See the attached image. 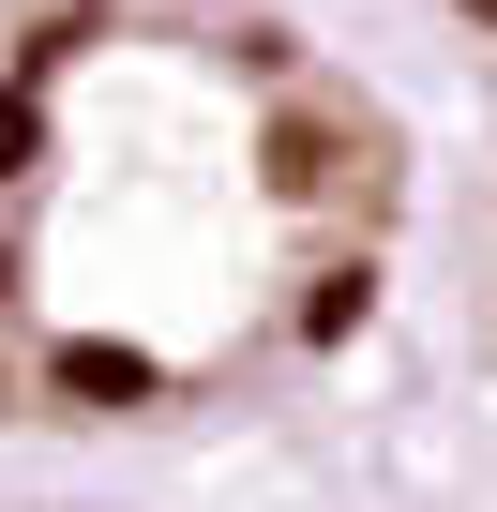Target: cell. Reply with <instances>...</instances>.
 <instances>
[{"label":"cell","instance_id":"obj_1","mask_svg":"<svg viewBox=\"0 0 497 512\" xmlns=\"http://www.w3.org/2000/svg\"><path fill=\"white\" fill-rule=\"evenodd\" d=\"M377 91L257 0L0 31V422H181L287 377L392 241Z\"/></svg>","mask_w":497,"mask_h":512},{"label":"cell","instance_id":"obj_2","mask_svg":"<svg viewBox=\"0 0 497 512\" xmlns=\"http://www.w3.org/2000/svg\"><path fill=\"white\" fill-rule=\"evenodd\" d=\"M452 16V61H467V106H482V136H497V0H437Z\"/></svg>","mask_w":497,"mask_h":512}]
</instances>
